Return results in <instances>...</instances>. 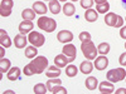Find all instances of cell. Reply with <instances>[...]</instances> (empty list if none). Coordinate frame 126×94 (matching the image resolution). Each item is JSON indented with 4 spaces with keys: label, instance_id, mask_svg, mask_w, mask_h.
Returning a JSON list of instances; mask_svg holds the SVG:
<instances>
[{
    "label": "cell",
    "instance_id": "obj_1",
    "mask_svg": "<svg viewBox=\"0 0 126 94\" xmlns=\"http://www.w3.org/2000/svg\"><path fill=\"white\" fill-rule=\"evenodd\" d=\"M48 67V59L46 57H35L23 69V73L27 77H32L33 74H42Z\"/></svg>",
    "mask_w": 126,
    "mask_h": 94
},
{
    "label": "cell",
    "instance_id": "obj_2",
    "mask_svg": "<svg viewBox=\"0 0 126 94\" xmlns=\"http://www.w3.org/2000/svg\"><path fill=\"white\" fill-rule=\"evenodd\" d=\"M37 25L40 30H44L47 33H53L57 28L56 20L52 18H48V16H40L37 22Z\"/></svg>",
    "mask_w": 126,
    "mask_h": 94
},
{
    "label": "cell",
    "instance_id": "obj_3",
    "mask_svg": "<svg viewBox=\"0 0 126 94\" xmlns=\"http://www.w3.org/2000/svg\"><path fill=\"white\" fill-rule=\"evenodd\" d=\"M81 50L83 55L86 57V59L88 60H94L97 57V49H96V45L92 43V40H88V41H83L81 44Z\"/></svg>",
    "mask_w": 126,
    "mask_h": 94
},
{
    "label": "cell",
    "instance_id": "obj_4",
    "mask_svg": "<svg viewBox=\"0 0 126 94\" xmlns=\"http://www.w3.org/2000/svg\"><path fill=\"white\" fill-rule=\"evenodd\" d=\"M106 78L107 80L112 82V83H117V82H121L126 78V70L124 68H116V69H111L107 71L106 74Z\"/></svg>",
    "mask_w": 126,
    "mask_h": 94
},
{
    "label": "cell",
    "instance_id": "obj_5",
    "mask_svg": "<svg viewBox=\"0 0 126 94\" xmlns=\"http://www.w3.org/2000/svg\"><path fill=\"white\" fill-rule=\"evenodd\" d=\"M28 40H29V43L32 45H34L37 48L43 47L44 45V41H46L44 35L42 34V33H39V31H30L29 35H28Z\"/></svg>",
    "mask_w": 126,
    "mask_h": 94
},
{
    "label": "cell",
    "instance_id": "obj_6",
    "mask_svg": "<svg viewBox=\"0 0 126 94\" xmlns=\"http://www.w3.org/2000/svg\"><path fill=\"white\" fill-rule=\"evenodd\" d=\"M13 5H14L13 0H1V3H0V15L5 18L9 16L12 14Z\"/></svg>",
    "mask_w": 126,
    "mask_h": 94
},
{
    "label": "cell",
    "instance_id": "obj_7",
    "mask_svg": "<svg viewBox=\"0 0 126 94\" xmlns=\"http://www.w3.org/2000/svg\"><path fill=\"white\" fill-rule=\"evenodd\" d=\"M62 53L64 54V55H67V57L73 61V60L76 59V57H77V49H76V47L73 45V44L67 43V44H64V47H63Z\"/></svg>",
    "mask_w": 126,
    "mask_h": 94
},
{
    "label": "cell",
    "instance_id": "obj_8",
    "mask_svg": "<svg viewBox=\"0 0 126 94\" xmlns=\"http://www.w3.org/2000/svg\"><path fill=\"white\" fill-rule=\"evenodd\" d=\"M57 39H58V41H61V43H63V44L71 43V41L73 40V33L69 31V30H61L57 34Z\"/></svg>",
    "mask_w": 126,
    "mask_h": 94
},
{
    "label": "cell",
    "instance_id": "obj_9",
    "mask_svg": "<svg viewBox=\"0 0 126 94\" xmlns=\"http://www.w3.org/2000/svg\"><path fill=\"white\" fill-rule=\"evenodd\" d=\"M33 26H34V24H33V22H32V20H23V22L19 24L18 30H19L20 34L27 35V34H29L30 31L33 30Z\"/></svg>",
    "mask_w": 126,
    "mask_h": 94
},
{
    "label": "cell",
    "instance_id": "obj_10",
    "mask_svg": "<svg viewBox=\"0 0 126 94\" xmlns=\"http://www.w3.org/2000/svg\"><path fill=\"white\" fill-rule=\"evenodd\" d=\"M109 65V59L106 55H100L94 59V68L97 70H105Z\"/></svg>",
    "mask_w": 126,
    "mask_h": 94
},
{
    "label": "cell",
    "instance_id": "obj_11",
    "mask_svg": "<svg viewBox=\"0 0 126 94\" xmlns=\"http://www.w3.org/2000/svg\"><path fill=\"white\" fill-rule=\"evenodd\" d=\"M69 63H72V60H71L67 55H64L63 53L56 55V58H54V64H56L57 67H59V68H64V67H67Z\"/></svg>",
    "mask_w": 126,
    "mask_h": 94
},
{
    "label": "cell",
    "instance_id": "obj_12",
    "mask_svg": "<svg viewBox=\"0 0 126 94\" xmlns=\"http://www.w3.org/2000/svg\"><path fill=\"white\" fill-rule=\"evenodd\" d=\"M98 89L102 94H111L115 92V87H113V83L112 82H102L100 83V85H98Z\"/></svg>",
    "mask_w": 126,
    "mask_h": 94
},
{
    "label": "cell",
    "instance_id": "obj_13",
    "mask_svg": "<svg viewBox=\"0 0 126 94\" xmlns=\"http://www.w3.org/2000/svg\"><path fill=\"white\" fill-rule=\"evenodd\" d=\"M28 38L25 36V35H23V34H18V35H15V38H14V44H15V47L18 48V49H24V48H27V43H28Z\"/></svg>",
    "mask_w": 126,
    "mask_h": 94
},
{
    "label": "cell",
    "instance_id": "obj_14",
    "mask_svg": "<svg viewBox=\"0 0 126 94\" xmlns=\"http://www.w3.org/2000/svg\"><path fill=\"white\" fill-rule=\"evenodd\" d=\"M0 44L4 48H10L12 47V40H10L8 33L4 29H0Z\"/></svg>",
    "mask_w": 126,
    "mask_h": 94
},
{
    "label": "cell",
    "instance_id": "obj_15",
    "mask_svg": "<svg viewBox=\"0 0 126 94\" xmlns=\"http://www.w3.org/2000/svg\"><path fill=\"white\" fill-rule=\"evenodd\" d=\"M117 19H119V15H116L115 13H107L106 16H105V23L109 26H116V23H117Z\"/></svg>",
    "mask_w": 126,
    "mask_h": 94
},
{
    "label": "cell",
    "instance_id": "obj_16",
    "mask_svg": "<svg viewBox=\"0 0 126 94\" xmlns=\"http://www.w3.org/2000/svg\"><path fill=\"white\" fill-rule=\"evenodd\" d=\"M85 19L87 20L88 23H93L98 19V13L97 10H93V9H87L86 13H85Z\"/></svg>",
    "mask_w": 126,
    "mask_h": 94
},
{
    "label": "cell",
    "instance_id": "obj_17",
    "mask_svg": "<svg viewBox=\"0 0 126 94\" xmlns=\"http://www.w3.org/2000/svg\"><path fill=\"white\" fill-rule=\"evenodd\" d=\"M6 77H8V79H9L10 82L18 80V79L20 78V69H19L18 67H14V68H12V69H9Z\"/></svg>",
    "mask_w": 126,
    "mask_h": 94
},
{
    "label": "cell",
    "instance_id": "obj_18",
    "mask_svg": "<svg viewBox=\"0 0 126 94\" xmlns=\"http://www.w3.org/2000/svg\"><path fill=\"white\" fill-rule=\"evenodd\" d=\"M61 73H62V71H61V68L54 64L53 67H49V68H48V70L46 71V75H47L48 78H58V77L61 75Z\"/></svg>",
    "mask_w": 126,
    "mask_h": 94
},
{
    "label": "cell",
    "instance_id": "obj_19",
    "mask_svg": "<svg viewBox=\"0 0 126 94\" xmlns=\"http://www.w3.org/2000/svg\"><path fill=\"white\" fill-rule=\"evenodd\" d=\"M33 10H34L37 14H40V15H43V14H46L48 12L47 6H46V4L43 1H35L33 4Z\"/></svg>",
    "mask_w": 126,
    "mask_h": 94
},
{
    "label": "cell",
    "instance_id": "obj_20",
    "mask_svg": "<svg viewBox=\"0 0 126 94\" xmlns=\"http://www.w3.org/2000/svg\"><path fill=\"white\" fill-rule=\"evenodd\" d=\"M85 84H86V88L88 90H94L97 88V84H98V80L96 77H88L85 82Z\"/></svg>",
    "mask_w": 126,
    "mask_h": 94
},
{
    "label": "cell",
    "instance_id": "obj_21",
    "mask_svg": "<svg viewBox=\"0 0 126 94\" xmlns=\"http://www.w3.org/2000/svg\"><path fill=\"white\" fill-rule=\"evenodd\" d=\"M92 69H93V64L88 60L82 61L81 65H79V70L83 73V74H90V73L92 71Z\"/></svg>",
    "mask_w": 126,
    "mask_h": 94
},
{
    "label": "cell",
    "instance_id": "obj_22",
    "mask_svg": "<svg viewBox=\"0 0 126 94\" xmlns=\"http://www.w3.org/2000/svg\"><path fill=\"white\" fill-rule=\"evenodd\" d=\"M62 10H63V14H64L66 16H72V15H75V13H76V8H75V5H73L72 3H66Z\"/></svg>",
    "mask_w": 126,
    "mask_h": 94
},
{
    "label": "cell",
    "instance_id": "obj_23",
    "mask_svg": "<svg viewBox=\"0 0 126 94\" xmlns=\"http://www.w3.org/2000/svg\"><path fill=\"white\" fill-rule=\"evenodd\" d=\"M24 54H25V57H27V58H29V59H34V58L37 57V54H38L37 47H34V45L27 47V48H25V50H24Z\"/></svg>",
    "mask_w": 126,
    "mask_h": 94
},
{
    "label": "cell",
    "instance_id": "obj_24",
    "mask_svg": "<svg viewBox=\"0 0 126 94\" xmlns=\"http://www.w3.org/2000/svg\"><path fill=\"white\" fill-rule=\"evenodd\" d=\"M49 10L52 12V14H58L61 12L59 0H49Z\"/></svg>",
    "mask_w": 126,
    "mask_h": 94
},
{
    "label": "cell",
    "instance_id": "obj_25",
    "mask_svg": "<svg viewBox=\"0 0 126 94\" xmlns=\"http://www.w3.org/2000/svg\"><path fill=\"white\" fill-rule=\"evenodd\" d=\"M35 12L33 9H24L23 12H22V18L24 20H34L35 18Z\"/></svg>",
    "mask_w": 126,
    "mask_h": 94
},
{
    "label": "cell",
    "instance_id": "obj_26",
    "mask_svg": "<svg viewBox=\"0 0 126 94\" xmlns=\"http://www.w3.org/2000/svg\"><path fill=\"white\" fill-rule=\"evenodd\" d=\"M77 73H78V68H77L76 65L68 64V65L66 67V75H67V77L73 78V77L77 75Z\"/></svg>",
    "mask_w": 126,
    "mask_h": 94
},
{
    "label": "cell",
    "instance_id": "obj_27",
    "mask_svg": "<svg viewBox=\"0 0 126 94\" xmlns=\"http://www.w3.org/2000/svg\"><path fill=\"white\" fill-rule=\"evenodd\" d=\"M62 84V80L58 79V78H49V80L47 82V88H48V92H52V89H53L56 85H61Z\"/></svg>",
    "mask_w": 126,
    "mask_h": 94
},
{
    "label": "cell",
    "instance_id": "obj_28",
    "mask_svg": "<svg viewBox=\"0 0 126 94\" xmlns=\"http://www.w3.org/2000/svg\"><path fill=\"white\" fill-rule=\"evenodd\" d=\"M33 92H34V94H46L48 92V88H47L46 84H43V83H38V84L34 85Z\"/></svg>",
    "mask_w": 126,
    "mask_h": 94
},
{
    "label": "cell",
    "instance_id": "obj_29",
    "mask_svg": "<svg viewBox=\"0 0 126 94\" xmlns=\"http://www.w3.org/2000/svg\"><path fill=\"white\" fill-rule=\"evenodd\" d=\"M10 65H12V63H10L9 59H6V58H1V60H0V71H1V73L9 71Z\"/></svg>",
    "mask_w": 126,
    "mask_h": 94
},
{
    "label": "cell",
    "instance_id": "obj_30",
    "mask_svg": "<svg viewBox=\"0 0 126 94\" xmlns=\"http://www.w3.org/2000/svg\"><path fill=\"white\" fill-rule=\"evenodd\" d=\"M96 10H97V13H100V14H106L110 10V4L107 1L102 3V4H97L96 5Z\"/></svg>",
    "mask_w": 126,
    "mask_h": 94
},
{
    "label": "cell",
    "instance_id": "obj_31",
    "mask_svg": "<svg viewBox=\"0 0 126 94\" xmlns=\"http://www.w3.org/2000/svg\"><path fill=\"white\" fill-rule=\"evenodd\" d=\"M97 51H98L101 55H106L109 51H110V44L109 43H101L97 47Z\"/></svg>",
    "mask_w": 126,
    "mask_h": 94
},
{
    "label": "cell",
    "instance_id": "obj_32",
    "mask_svg": "<svg viewBox=\"0 0 126 94\" xmlns=\"http://www.w3.org/2000/svg\"><path fill=\"white\" fill-rule=\"evenodd\" d=\"M50 93H53V94H67V89L66 88H63L62 87V84L61 85H56L53 89H52V92Z\"/></svg>",
    "mask_w": 126,
    "mask_h": 94
},
{
    "label": "cell",
    "instance_id": "obj_33",
    "mask_svg": "<svg viewBox=\"0 0 126 94\" xmlns=\"http://www.w3.org/2000/svg\"><path fill=\"white\" fill-rule=\"evenodd\" d=\"M78 38H79V40L82 41H88V40H91V34L88 33V31H82V33H79V35H78Z\"/></svg>",
    "mask_w": 126,
    "mask_h": 94
},
{
    "label": "cell",
    "instance_id": "obj_34",
    "mask_svg": "<svg viewBox=\"0 0 126 94\" xmlns=\"http://www.w3.org/2000/svg\"><path fill=\"white\" fill-rule=\"evenodd\" d=\"M94 0H81V6L83 9H92Z\"/></svg>",
    "mask_w": 126,
    "mask_h": 94
},
{
    "label": "cell",
    "instance_id": "obj_35",
    "mask_svg": "<svg viewBox=\"0 0 126 94\" xmlns=\"http://www.w3.org/2000/svg\"><path fill=\"white\" fill-rule=\"evenodd\" d=\"M119 63H120V65H121V67H126V51L120 55V58H119Z\"/></svg>",
    "mask_w": 126,
    "mask_h": 94
},
{
    "label": "cell",
    "instance_id": "obj_36",
    "mask_svg": "<svg viewBox=\"0 0 126 94\" xmlns=\"http://www.w3.org/2000/svg\"><path fill=\"white\" fill-rule=\"evenodd\" d=\"M124 22H125V20H124V18L119 15V19H117V23H116V26H115V28H121V26L124 25Z\"/></svg>",
    "mask_w": 126,
    "mask_h": 94
},
{
    "label": "cell",
    "instance_id": "obj_37",
    "mask_svg": "<svg viewBox=\"0 0 126 94\" xmlns=\"http://www.w3.org/2000/svg\"><path fill=\"white\" fill-rule=\"evenodd\" d=\"M120 36L122 39L126 40V26H121V30H120Z\"/></svg>",
    "mask_w": 126,
    "mask_h": 94
},
{
    "label": "cell",
    "instance_id": "obj_38",
    "mask_svg": "<svg viewBox=\"0 0 126 94\" xmlns=\"http://www.w3.org/2000/svg\"><path fill=\"white\" fill-rule=\"evenodd\" d=\"M116 94H126V88H119L116 90Z\"/></svg>",
    "mask_w": 126,
    "mask_h": 94
},
{
    "label": "cell",
    "instance_id": "obj_39",
    "mask_svg": "<svg viewBox=\"0 0 126 94\" xmlns=\"http://www.w3.org/2000/svg\"><path fill=\"white\" fill-rule=\"evenodd\" d=\"M4 51H5V49H4V47H1L0 48V55H1V58H4Z\"/></svg>",
    "mask_w": 126,
    "mask_h": 94
},
{
    "label": "cell",
    "instance_id": "obj_40",
    "mask_svg": "<svg viewBox=\"0 0 126 94\" xmlns=\"http://www.w3.org/2000/svg\"><path fill=\"white\" fill-rule=\"evenodd\" d=\"M96 1V4H102V3H106L107 0H94Z\"/></svg>",
    "mask_w": 126,
    "mask_h": 94
},
{
    "label": "cell",
    "instance_id": "obj_41",
    "mask_svg": "<svg viewBox=\"0 0 126 94\" xmlns=\"http://www.w3.org/2000/svg\"><path fill=\"white\" fill-rule=\"evenodd\" d=\"M122 1V5H124V8H126V0H121Z\"/></svg>",
    "mask_w": 126,
    "mask_h": 94
},
{
    "label": "cell",
    "instance_id": "obj_42",
    "mask_svg": "<svg viewBox=\"0 0 126 94\" xmlns=\"http://www.w3.org/2000/svg\"><path fill=\"white\" fill-rule=\"evenodd\" d=\"M4 93H14V92H13V90H5ZM4 93H3V94H4Z\"/></svg>",
    "mask_w": 126,
    "mask_h": 94
},
{
    "label": "cell",
    "instance_id": "obj_43",
    "mask_svg": "<svg viewBox=\"0 0 126 94\" xmlns=\"http://www.w3.org/2000/svg\"><path fill=\"white\" fill-rule=\"evenodd\" d=\"M59 1H64V3H66V1H67V0H59Z\"/></svg>",
    "mask_w": 126,
    "mask_h": 94
},
{
    "label": "cell",
    "instance_id": "obj_44",
    "mask_svg": "<svg viewBox=\"0 0 126 94\" xmlns=\"http://www.w3.org/2000/svg\"><path fill=\"white\" fill-rule=\"evenodd\" d=\"M72 1H77V0H72Z\"/></svg>",
    "mask_w": 126,
    "mask_h": 94
},
{
    "label": "cell",
    "instance_id": "obj_45",
    "mask_svg": "<svg viewBox=\"0 0 126 94\" xmlns=\"http://www.w3.org/2000/svg\"><path fill=\"white\" fill-rule=\"evenodd\" d=\"M125 49H126V43H125Z\"/></svg>",
    "mask_w": 126,
    "mask_h": 94
},
{
    "label": "cell",
    "instance_id": "obj_46",
    "mask_svg": "<svg viewBox=\"0 0 126 94\" xmlns=\"http://www.w3.org/2000/svg\"><path fill=\"white\" fill-rule=\"evenodd\" d=\"M125 82H126V80H125Z\"/></svg>",
    "mask_w": 126,
    "mask_h": 94
},
{
    "label": "cell",
    "instance_id": "obj_47",
    "mask_svg": "<svg viewBox=\"0 0 126 94\" xmlns=\"http://www.w3.org/2000/svg\"><path fill=\"white\" fill-rule=\"evenodd\" d=\"M125 20H126V19H125Z\"/></svg>",
    "mask_w": 126,
    "mask_h": 94
}]
</instances>
